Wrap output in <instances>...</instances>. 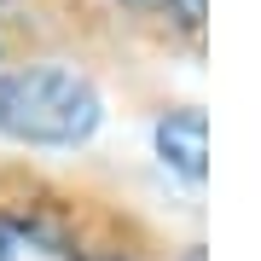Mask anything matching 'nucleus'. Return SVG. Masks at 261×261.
<instances>
[{"label":"nucleus","mask_w":261,"mask_h":261,"mask_svg":"<svg viewBox=\"0 0 261 261\" xmlns=\"http://www.w3.org/2000/svg\"><path fill=\"white\" fill-rule=\"evenodd\" d=\"M0 261H87V255L53 215L0 209Z\"/></svg>","instance_id":"nucleus-3"},{"label":"nucleus","mask_w":261,"mask_h":261,"mask_svg":"<svg viewBox=\"0 0 261 261\" xmlns=\"http://www.w3.org/2000/svg\"><path fill=\"white\" fill-rule=\"evenodd\" d=\"M105 128V93L58 58L0 64V140L23 151H75Z\"/></svg>","instance_id":"nucleus-1"},{"label":"nucleus","mask_w":261,"mask_h":261,"mask_svg":"<svg viewBox=\"0 0 261 261\" xmlns=\"http://www.w3.org/2000/svg\"><path fill=\"white\" fill-rule=\"evenodd\" d=\"M0 64H6V47H0Z\"/></svg>","instance_id":"nucleus-6"},{"label":"nucleus","mask_w":261,"mask_h":261,"mask_svg":"<svg viewBox=\"0 0 261 261\" xmlns=\"http://www.w3.org/2000/svg\"><path fill=\"white\" fill-rule=\"evenodd\" d=\"M99 261H122V255H99Z\"/></svg>","instance_id":"nucleus-5"},{"label":"nucleus","mask_w":261,"mask_h":261,"mask_svg":"<svg viewBox=\"0 0 261 261\" xmlns=\"http://www.w3.org/2000/svg\"><path fill=\"white\" fill-rule=\"evenodd\" d=\"M151 151H157L163 174H174L180 186H203L209 174V122L197 105H174V111H163L151 122Z\"/></svg>","instance_id":"nucleus-2"},{"label":"nucleus","mask_w":261,"mask_h":261,"mask_svg":"<svg viewBox=\"0 0 261 261\" xmlns=\"http://www.w3.org/2000/svg\"><path fill=\"white\" fill-rule=\"evenodd\" d=\"M128 12H163V0H122Z\"/></svg>","instance_id":"nucleus-4"}]
</instances>
